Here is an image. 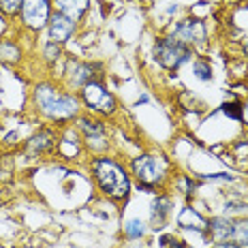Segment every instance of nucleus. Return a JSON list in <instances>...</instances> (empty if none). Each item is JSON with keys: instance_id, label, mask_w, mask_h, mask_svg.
<instances>
[{"instance_id": "f257e3e1", "label": "nucleus", "mask_w": 248, "mask_h": 248, "mask_svg": "<svg viewBox=\"0 0 248 248\" xmlns=\"http://www.w3.org/2000/svg\"><path fill=\"white\" fill-rule=\"evenodd\" d=\"M34 105L45 118L54 122L71 120L79 113V101L77 96L62 92L51 84H39L34 88Z\"/></svg>"}, {"instance_id": "f03ea898", "label": "nucleus", "mask_w": 248, "mask_h": 248, "mask_svg": "<svg viewBox=\"0 0 248 248\" xmlns=\"http://www.w3.org/2000/svg\"><path fill=\"white\" fill-rule=\"evenodd\" d=\"M92 175L101 193H105L107 197L122 201L131 195V178L113 158H96L92 163Z\"/></svg>"}, {"instance_id": "7ed1b4c3", "label": "nucleus", "mask_w": 248, "mask_h": 248, "mask_svg": "<svg viewBox=\"0 0 248 248\" xmlns=\"http://www.w3.org/2000/svg\"><path fill=\"white\" fill-rule=\"evenodd\" d=\"M133 175L139 180V188L154 190V186H161L167 180L169 165L163 156L156 154H139L131 163Z\"/></svg>"}, {"instance_id": "20e7f679", "label": "nucleus", "mask_w": 248, "mask_h": 248, "mask_svg": "<svg viewBox=\"0 0 248 248\" xmlns=\"http://www.w3.org/2000/svg\"><path fill=\"white\" fill-rule=\"evenodd\" d=\"M190 56H193V49L182 41H178L173 34L161 37L154 43V60L169 71L180 69L184 62L190 60Z\"/></svg>"}, {"instance_id": "39448f33", "label": "nucleus", "mask_w": 248, "mask_h": 248, "mask_svg": "<svg viewBox=\"0 0 248 248\" xmlns=\"http://www.w3.org/2000/svg\"><path fill=\"white\" fill-rule=\"evenodd\" d=\"M81 101L86 103V107H90L101 116H111L116 111V99L101 81H90L81 86Z\"/></svg>"}, {"instance_id": "423d86ee", "label": "nucleus", "mask_w": 248, "mask_h": 248, "mask_svg": "<svg viewBox=\"0 0 248 248\" xmlns=\"http://www.w3.org/2000/svg\"><path fill=\"white\" fill-rule=\"evenodd\" d=\"M49 0H24L22 19L30 30H41L49 24Z\"/></svg>"}, {"instance_id": "0eeeda50", "label": "nucleus", "mask_w": 248, "mask_h": 248, "mask_svg": "<svg viewBox=\"0 0 248 248\" xmlns=\"http://www.w3.org/2000/svg\"><path fill=\"white\" fill-rule=\"evenodd\" d=\"M173 37L190 45H203L205 43V26L197 17H186L173 26Z\"/></svg>"}, {"instance_id": "6e6552de", "label": "nucleus", "mask_w": 248, "mask_h": 248, "mask_svg": "<svg viewBox=\"0 0 248 248\" xmlns=\"http://www.w3.org/2000/svg\"><path fill=\"white\" fill-rule=\"evenodd\" d=\"M79 131L84 133V139L88 148L92 150H105L107 148V126L99 120H90V118H79Z\"/></svg>"}, {"instance_id": "1a4fd4ad", "label": "nucleus", "mask_w": 248, "mask_h": 248, "mask_svg": "<svg viewBox=\"0 0 248 248\" xmlns=\"http://www.w3.org/2000/svg\"><path fill=\"white\" fill-rule=\"evenodd\" d=\"M47 28H49L51 43H66V41L73 37V32H75V22L71 17H66V15H62V13L56 11L49 17Z\"/></svg>"}, {"instance_id": "9d476101", "label": "nucleus", "mask_w": 248, "mask_h": 248, "mask_svg": "<svg viewBox=\"0 0 248 248\" xmlns=\"http://www.w3.org/2000/svg\"><path fill=\"white\" fill-rule=\"evenodd\" d=\"M178 225L186 231H197V233H205L208 231V220L193 208H184L178 214Z\"/></svg>"}, {"instance_id": "9b49d317", "label": "nucleus", "mask_w": 248, "mask_h": 248, "mask_svg": "<svg viewBox=\"0 0 248 248\" xmlns=\"http://www.w3.org/2000/svg\"><path fill=\"white\" fill-rule=\"evenodd\" d=\"M54 7L58 13L77 22V19H81L86 15L88 7H90V0H54Z\"/></svg>"}, {"instance_id": "f8f14e48", "label": "nucleus", "mask_w": 248, "mask_h": 248, "mask_svg": "<svg viewBox=\"0 0 248 248\" xmlns=\"http://www.w3.org/2000/svg\"><path fill=\"white\" fill-rule=\"evenodd\" d=\"M208 233L214 242H227L233 237V223L225 216H216L208 223Z\"/></svg>"}, {"instance_id": "ddd939ff", "label": "nucleus", "mask_w": 248, "mask_h": 248, "mask_svg": "<svg viewBox=\"0 0 248 248\" xmlns=\"http://www.w3.org/2000/svg\"><path fill=\"white\" fill-rule=\"evenodd\" d=\"M171 205H173L171 199L165 197V195H161V197L154 199V203H152V223L156 225V229L165 225V218L169 216V210H171Z\"/></svg>"}, {"instance_id": "4468645a", "label": "nucleus", "mask_w": 248, "mask_h": 248, "mask_svg": "<svg viewBox=\"0 0 248 248\" xmlns=\"http://www.w3.org/2000/svg\"><path fill=\"white\" fill-rule=\"evenodd\" d=\"M54 143H56L54 133L51 131H41L39 135H34L28 141V152L30 154H41V152H45V150L54 148Z\"/></svg>"}, {"instance_id": "2eb2a0df", "label": "nucleus", "mask_w": 248, "mask_h": 248, "mask_svg": "<svg viewBox=\"0 0 248 248\" xmlns=\"http://www.w3.org/2000/svg\"><path fill=\"white\" fill-rule=\"evenodd\" d=\"M71 69L75 71V75H71V81L75 86H86L90 81H94V73H92L90 64H79V62H71Z\"/></svg>"}, {"instance_id": "dca6fc26", "label": "nucleus", "mask_w": 248, "mask_h": 248, "mask_svg": "<svg viewBox=\"0 0 248 248\" xmlns=\"http://www.w3.org/2000/svg\"><path fill=\"white\" fill-rule=\"evenodd\" d=\"M58 150L64 158H73L79 154V141H77L75 133H66V137H62V141L58 143Z\"/></svg>"}, {"instance_id": "f3484780", "label": "nucleus", "mask_w": 248, "mask_h": 248, "mask_svg": "<svg viewBox=\"0 0 248 248\" xmlns=\"http://www.w3.org/2000/svg\"><path fill=\"white\" fill-rule=\"evenodd\" d=\"M19 47L11 41H0V62H7V64H11V62H17L19 60Z\"/></svg>"}, {"instance_id": "a211bd4d", "label": "nucleus", "mask_w": 248, "mask_h": 248, "mask_svg": "<svg viewBox=\"0 0 248 248\" xmlns=\"http://www.w3.org/2000/svg\"><path fill=\"white\" fill-rule=\"evenodd\" d=\"M231 240H233L235 244H240L242 248L248 246V218L233 223V237H231Z\"/></svg>"}, {"instance_id": "6ab92c4d", "label": "nucleus", "mask_w": 248, "mask_h": 248, "mask_svg": "<svg viewBox=\"0 0 248 248\" xmlns=\"http://www.w3.org/2000/svg\"><path fill=\"white\" fill-rule=\"evenodd\" d=\"M124 235H126L128 240H139V237L146 235V225H143L141 220H128V223L124 225Z\"/></svg>"}, {"instance_id": "aec40b11", "label": "nucleus", "mask_w": 248, "mask_h": 248, "mask_svg": "<svg viewBox=\"0 0 248 248\" xmlns=\"http://www.w3.org/2000/svg\"><path fill=\"white\" fill-rule=\"evenodd\" d=\"M193 73H195V77H197V79L208 81V79H212V66H210L205 60H197V62L193 64Z\"/></svg>"}, {"instance_id": "412c9836", "label": "nucleus", "mask_w": 248, "mask_h": 248, "mask_svg": "<svg viewBox=\"0 0 248 248\" xmlns=\"http://www.w3.org/2000/svg\"><path fill=\"white\" fill-rule=\"evenodd\" d=\"M24 0H0V13L4 15H15L22 11Z\"/></svg>"}, {"instance_id": "4be33fe9", "label": "nucleus", "mask_w": 248, "mask_h": 248, "mask_svg": "<svg viewBox=\"0 0 248 248\" xmlns=\"http://www.w3.org/2000/svg\"><path fill=\"white\" fill-rule=\"evenodd\" d=\"M223 113L229 118H233V120H242V103H225L223 105Z\"/></svg>"}, {"instance_id": "5701e85b", "label": "nucleus", "mask_w": 248, "mask_h": 248, "mask_svg": "<svg viewBox=\"0 0 248 248\" xmlns=\"http://www.w3.org/2000/svg\"><path fill=\"white\" fill-rule=\"evenodd\" d=\"M45 54H47V58L49 60H54V58H58V54H60V49L56 47V43H51L47 49H45Z\"/></svg>"}, {"instance_id": "b1692460", "label": "nucleus", "mask_w": 248, "mask_h": 248, "mask_svg": "<svg viewBox=\"0 0 248 248\" xmlns=\"http://www.w3.org/2000/svg\"><path fill=\"white\" fill-rule=\"evenodd\" d=\"M212 248H242V246L235 244V242H231V240H227V242H216Z\"/></svg>"}, {"instance_id": "393cba45", "label": "nucleus", "mask_w": 248, "mask_h": 248, "mask_svg": "<svg viewBox=\"0 0 248 248\" xmlns=\"http://www.w3.org/2000/svg\"><path fill=\"white\" fill-rule=\"evenodd\" d=\"M242 122H244L246 126H248V101L244 103V105H242Z\"/></svg>"}, {"instance_id": "a878e982", "label": "nucleus", "mask_w": 248, "mask_h": 248, "mask_svg": "<svg viewBox=\"0 0 248 248\" xmlns=\"http://www.w3.org/2000/svg\"><path fill=\"white\" fill-rule=\"evenodd\" d=\"M169 248H184V244H182V242H178V240H173V237H171V244H169Z\"/></svg>"}, {"instance_id": "bb28decb", "label": "nucleus", "mask_w": 248, "mask_h": 248, "mask_svg": "<svg viewBox=\"0 0 248 248\" xmlns=\"http://www.w3.org/2000/svg\"><path fill=\"white\" fill-rule=\"evenodd\" d=\"M244 51H246V56H248V39L244 41Z\"/></svg>"}]
</instances>
